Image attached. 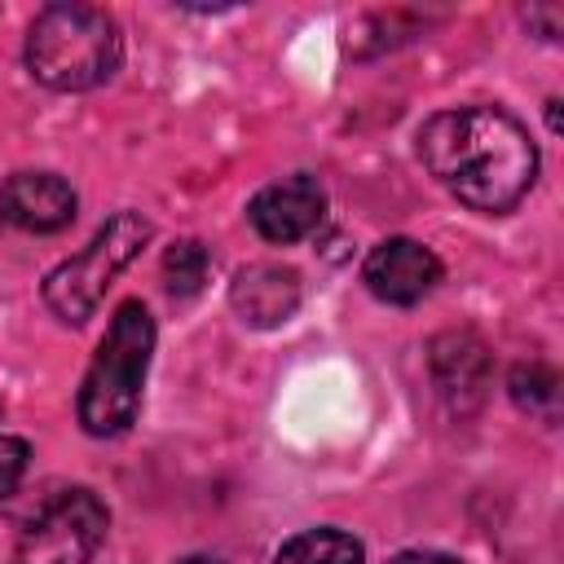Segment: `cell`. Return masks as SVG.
Listing matches in <instances>:
<instances>
[{
	"instance_id": "12",
	"label": "cell",
	"mask_w": 564,
	"mask_h": 564,
	"mask_svg": "<svg viewBox=\"0 0 564 564\" xmlns=\"http://www.w3.org/2000/svg\"><path fill=\"white\" fill-rule=\"evenodd\" d=\"M511 397H516L520 410L555 423V414H560V375L551 366H542V361L516 366L511 370Z\"/></svg>"
},
{
	"instance_id": "6",
	"label": "cell",
	"mask_w": 564,
	"mask_h": 564,
	"mask_svg": "<svg viewBox=\"0 0 564 564\" xmlns=\"http://www.w3.org/2000/svg\"><path fill=\"white\" fill-rule=\"evenodd\" d=\"M361 278L370 286V295H379L383 304H419L441 282V260L432 247H423L414 238H383L366 256Z\"/></svg>"
},
{
	"instance_id": "16",
	"label": "cell",
	"mask_w": 564,
	"mask_h": 564,
	"mask_svg": "<svg viewBox=\"0 0 564 564\" xmlns=\"http://www.w3.org/2000/svg\"><path fill=\"white\" fill-rule=\"evenodd\" d=\"M185 564H216V560H185Z\"/></svg>"
},
{
	"instance_id": "10",
	"label": "cell",
	"mask_w": 564,
	"mask_h": 564,
	"mask_svg": "<svg viewBox=\"0 0 564 564\" xmlns=\"http://www.w3.org/2000/svg\"><path fill=\"white\" fill-rule=\"evenodd\" d=\"M432 370H436V383L449 397V405L471 410L485 397L489 357H485V344L480 339H471V335H445V339H436Z\"/></svg>"
},
{
	"instance_id": "5",
	"label": "cell",
	"mask_w": 564,
	"mask_h": 564,
	"mask_svg": "<svg viewBox=\"0 0 564 564\" xmlns=\"http://www.w3.org/2000/svg\"><path fill=\"white\" fill-rule=\"evenodd\" d=\"M110 524L106 502L93 489L53 494L18 538V564H88Z\"/></svg>"
},
{
	"instance_id": "15",
	"label": "cell",
	"mask_w": 564,
	"mask_h": 564,
	"mask_svg": "<svg viewBox=\"0 0 564 564\" xmlns=\"http://www.w3.org/2000/svg\"><path fill=\"white\" fill-rule=\"evenodd\" d=\"M392 564H463V560L445 555V551H401Z\"/></svg>"
},
{
	"instance_id": "17",
	"label": "cell",
	"mask_w": 564,
	"mask_h": 564,
	"mask_svg": "<svg viewBox=\"0 0 564 564\" xmlns=\"http://www.w3.org/2000/svg\"><path fill=\"white\" fill-rule=\"evenodd\" d=\"M0 414H4V405H0Z\"/></svg>"
},
{
	"instance_id": "1",
	"label": "cell",
	"mask_w": 564,
	"mask_h": 564,
	"mask_svg": "<svg viewBox=\"0 0 564 564\" xmlns=\"http://www.w3.org/2000/svg\"><path fill=\"white\" fill-rule=\"evenodd\" d=\"M419 159L463 207L511 212L538 181V145L502 106H449L419 128Z\"/></svg>"
},
{
	"instance_id": "14",
	"label": "cell",
	"mask_w": 564,
	"mask_h": 564,
	"mask_svg": "<svg viewBox=\"0 0 564 564\" xmlns=\"http://www.w3.org/2000/svg\"><path fill=\"white\" fill-rule=\"evenodd\" d=\"M26 463H31V445L22 436H4L0 432V498H9L22 485Z\"/></svg>"
},
{
	"instance_id": "4",
	"label": "cell",
	"mask_w": 564,
	"mask_h": 564,
	"mask_svg": "<svg viewBox=\"0 0 564 564\" xmlns=\"http://www.w3.org/2000/svg\"><path fill=\"white\" fill-rule=\"evenodd\" d=\"M154 225L141 212H115L84 251H75L70 260H62L48 278H44V304L53 308V317H62L66 326H79L97 313V304L106 300L110 282L137 260V251L150 242Z\"/></svg>"
},
{
	"instance_id": "8",
	"label": "cell",
	"mask_w": 564,
	"mask_h": 564,
	"mask_svg": "<svg viewBox=\"0 0 564 564\" xmlns=\"http://www.w3.org/2000/svg\"><path fill=\"white\" fill-rule=\"evenodd\" d=\"M75 189L57 172H13L0 185V220L22 234H57L75 220Z\"/></svg>"
},
{
	"instance_id": "9",
	"label": "cell",
	"mask_w": 564,
	"mask_h": 564,
	"mask_svg": "<svg viewBox=\"0 0 564 564\" xmlns=\"http://www.w3.org/2000/svg\"><path fill=\"white\" fill-rule=\"evenodd\" d=\"M229 304L247 326H282L300 308V278L282 264H247L229 286Z\"/></svg>"
},
{
	"instance_id": "3",
	"label": "cell",
	"mask_w": 564,
	"mask_h": 564,
	"mask_svg": "<svg viewBox=\"0 0 564 564\" xmlns=\"http://www.w3.org/2000/svg\"><path fill=\"white\" fill-rule=\"evenodd\" d=\"M123 40L97 4H48L35 13L26 35V66L53 93H84L119 70Z\"/></svg>"
},
{
	"instance_id": "2",
	"label": "cell",
	"mask_w": 564,
	"mask_h": 564,
	"mask_svg": "<svg viewBox=\"0 0 564 564\" xmlns=\"http://www.w3.org/2000/svg\"><path fill=\"white\" fill-rule=\"evenodd\" d=\"M154 357V317L141 300H123L97 344V357L79 383V423L88 436H119L132 427Z\"/></svg>"
},
{
	"instance_id": "11",
	"label": "cell",
	"mask_w": 564,
	"mask_h": 564,
	"mask_svg": "<svg viewBox=\"0 0 564 564\" xmlns=\"http://www.w3.org/2000/svg\"><path fill=\"white\" fill-rule=\"evenodd\" d=\"M361 542L344 529H304L282 542L273 564H361Z\"/></svg>"
},
{
	"instance_id": "13",
	"label": "cell",
	"mask_w": 564,
	"mask_h": 564,
	"mask_svg": "<svg viewBox=\"0 0 564 564\" xmlns=\"http://www.w3.org/2000/svg\"><path fill=\"white\" fill-rule=\"evenodd\" d=\"M207 269H212L207 247L194 242V238H185V242L167 247V256H163V286H167L172 295H181V300H185V295H198L203 282H207Z\"/></svg>"
},
{
	"instance_id": "7",
	"label": "cell",
	"mask_w": 564,
	"mask_h": 564,
	"mask_svg": "<svg viewBox=\"0 0 564 564\" xmlns=\"http://www.w3.org/2000/svg\"><path fill=\"white\" fill-rule=\"evenodd\" d=\"M247 216H251V225H256L260 238L286 247V242L308 238V234L322 225V216H326V194H322V185H317L313 176L300 172V176H286V181L264 185V189L251 198Z\"/></svg>"
}]
</instances>
